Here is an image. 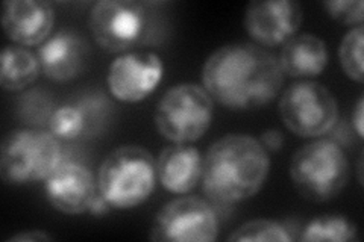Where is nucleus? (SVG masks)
Segmentation results:
<instances>
[{"label": "nucleus", "instance_id": "f257e3e1", "mask_svg": "<svg viewBox=\"0 0 364 242\" xmlns=\"http://www.w3.org/2000/svg\"><path fill=\"white\" fill-rule=\"evenodd\" d=\"M284 76L278 57L255 43L225 44L202 65V87L234 111L267 105L279 94Z\"/></svg>", "mask_w": 364, "mask_h": 242}, {"label": "nucleus", "instance_id": "f03ea898", "mask_svg": "<svg viewBox=\"0 0 364 242\" xmlns=\"http://www.w3.org/2000/svg\"><path fill=\"white\" fill-rule=\"evenodd\" d=\"M269 170V153L257 138L225 135L203 156L202 189L215 204L245 202L263 188Z\"/></svg>", "mask_w": 364, "mask_h": 242}, {"label": "nucleus", "instance_id": "7ed1b4c3", "mask_svg": "<svg viewBox=\"0 0 364 242\" xmlns=\"http://www.w3.org/2000/svg\"><path fill=\"white\" fill-rule=\"evenodd\" d=\"M156 159L141 145L124 144L109 152L97 170L99 194L112 209H132L151 197Z\"/></svg>", "mask_w": 364, "mask_h": 242}, {"label": "nucleus", "instance_id": "20e7f679", "mask_svg": "<svg viewBox=\"0 0 364 242\" xmlns=\"http://www.w3.org/2000/svg\"><path fill=\"white\" fill-rule=\"evenodd\" d=\"M290 177L304 199L329 202L348 185L349 160L340 144L317 140L296 150L290 163Z\"/></svg>", "mask_w": 364, "mask_h": 242}, {"label": "nucleus", "instance_id": "39448f33", "mask_svg": "<svg viewBox=\"0 0 364 242\" xmlns=\"http://www.w3.org/2000/svg\"><path fill=\"white\" fill-rule=\"evenodd\" d=\"M61 160V143L49 131L14 129L6 133L0 147V176L8 185L44 182Z\"/></svg>", "mask_w": 364, "mask_h": 242}, {"label": "nucleus", "instance_id": "423d86ee", "mask_svg": "<svg viewBox=\"0 0 364 242\" xmlns=\"http://www.w3.org/2000/svg\"><path fill=\"white\" fill-rule=\"evenodd\" d=\"M214 117V100L202 85L184 82L168 88L158 100L154 121L173 144L195 143L207 133Z\"/></svg>", "mask_w": 364, "mask_h": 242}, {"label": "nucleus", "instance_id": "0eeeda50", "mask_svg": "<svg viewBox=\"0 0 364 242\" xmlns=\"http://www.w3.org/2000/svg\"><path fill=\"white\" fill-rule=\"evenodd\" d=\"M278 111L284 126L301 138L325 135L338 120L334 94L314 80H299L284 89Z\"/></svg>", "mask_w": 364, "mask_h": 242}, {"label": "nucleus", "instance_id": "6e6552de", "mask_svg": "<svg viewBox=\"0 0 364 242\" xmlns=\"http://www.w3.org/2000/svg\"><path fill=\"white\" fill-rule=\"evenodd\" d=\"M146 13V5L135 0H100L90 9V32L105 52L124 53L143 38Z\"/></svg>", "mask_w": 364, "mask_h": 242}, {"label": "nucleus", "instance_id": "1a4fd4ad", "mask_svg": "<svg viewBox=\"0 0 364 242\" xmlns=\"http://www.w3.org/2000/svg\"><path fill=\"white\" fill-rule=\"evenodd\" d=\"M219 235V216L211 203L186 195L168 202L155 216L149 238L152 241L211 242Z\"/></svg>", "mask_w": 364, "mask_h": 242}, {"label": "nucleus", "instance_id": "9d476101", "mask_svg": "<svg viewBox=\"0 0 364 242\" xmlns=\"http://www.w3.org/2000/svg\"><path fill=\"white\" fill-rule=\"evenodd\" d=\"M164 75L163 60L154 52H124L108 67L107 84L114 99L139 103L151 96Z\"/></svg>", "mask_w": 364, "mask_h": 242}, {"label": "nucleus", "instance_id": "9b49d317", "mask_svg": "<svg viewBox=\"0 0 364 242\" xmlns=\"http://www.w3.org/2000/svg\"><path fill=\"white\" fill-rule=\"evenodd\" d=\"M304 14L294 0H255L245 13L249 37L261 48L284 45L298 33Z\"/></svg>", "mask_w": 364, "mask_h": 242}, {"label": "nucleus", "instance_id": "f8f14e48", "mask_svg": "<svg viewBox=\"0 0 364 242\" xmlns=\"http://www.w3.org/2000/svg\"><path fill=\"white\" fill-rule=\"evenodd\" d=\"M44 192L53 209L65 215H81L90 212L97 197V179L85 165L63 159L44 180Z\"/></svg>", "mask_w": 364, "mask_h": 242}, {"label": "nucleus", "instance_id": "ddd939ff", "mask_svg": "<svg viewBox=\"0 0 364 242\" xmlns=\"http://www.w3.org/2000/svg\"><path fill=\"white\" fill-rule=\"evenodd\" d=\"M41 73L55 82L81 76L90 61V44L73 29H61L46 40L38 50Z\"/></svg>", "mask_w": 364, "mask_h": 242}, {"label": "nucleus", "instance_id": "4468645a", "mask_svg": "<svg viewBox=\"0 0 364 242\" xmlns=\"http://www.w3.org/2000/svg\"><path fill=\"white\" fill-rule=\"evenodd\" d=\"M55 8L44 0H8L2 9L6 37L23 48L41 45L52 35Z\"/></svg>", "mask_w": 364, "mask_h": 242}, {"label": "nucleus", "instance_id": "2eb2a0df", "mask_svg": "<svg viewBox=\"0 0 364 242\" xmlns=\"http://www.w3.org/2000/svg\"><path fill=\"white\" fill-rule=\"evenodd\" d=\"M203 156L188 144L166 147L156 159V176L163 188L173 194H187L202 179Z\"/></svg>", "mask_w": 364, "mask_h": 242}, {"label": "nucleus", "instance_id": "dca6fc26", "mask_svg": "<svg viewBox=\"0 0 364 242\" xmlns=\"http://www.w3.org/2000/svg\"><path fill=\"white\" fill-rule=\"evenodd\" d=\"M328 48L325 41L314 33H296L282 45L278 57L284 75L296 79L316 77L328 65Z\"/></svg>", "mask_w": 364, "mask_h": 242}, {"label": "nucleus", "instance_id": "f3484780", "mask_svg": "<svg viewBox=\"0 0 364 242\" xmlns=\"http://www.w3.org/2000/svg\"><path fill=\"white\" fill-rule=\"evenodd\" d=\"M0 85L5 91H25L38 79L41 64L38 56L23 45H6L0 57Z\"/></svg>", "mask_w": 364, "mask_h": 242}, {"label": "nucleus", "instance_id": "a211bd4d", "mask_svg": "<svg viewBox=\"0 0 364 242\" xmlns=\"http://www.w3.org/2000/svg\"><path fill=\"white\" fill-rule=\"evenodd\" d=\"M358 239V230L355 223L348 216L340 214L318 215L306 224L299 236V241L318 242V241H336L349 242Z\"/></svg>", "mask_w": 364, "mask_h": 242}, {"label": "nucleus", "instance_id": "6ab92c4d", "mask_svg": "<svg viewBox=\"0 0 364 242\" xmlns=\"http://www.w3.org/2000/svg\"><path fill=\"white\" fill-rule=\"evenodd\" d=\"M49 132L60 141H70L82 135L87 128V117L82 108L73 105H63L55 108L49 123Z\"/></svg>", "mask_w": 364, "mask_h": 242}, {"label": "nucleus", "instance_id": "aec40b11", "mask_svg": "<svg viewBox=\"0 0 364 242\" xmlns=\"http://www.w3.org/2000/svg\"><path fill=\"white\" fill-rule=\"evenodd\" d=\"M363 44H364V29L361 26L352 28L343 37L338 48L340 65L343 68L345 75L363 84L364 72H363Z\"/></svg>", "mask_w": 364, "mask_h": 242}, {"label": "nucleus", "instance_id": "412c9836", "mask_svg": "<svg viewBox=\"0 0 364 242\" xmlns=\"http://www.w3.org/2000/svg\"><path fill=\"white\" fill-rule=\"evenodd\" d=\"M53 111L52 96L43 89H31L28 93H23L18 99V119L32 128L49 123Z\"/></svg>", "mask_w": 364, "mask_h": 242}, {"label": "nucleus", "instance_id": "4be33fe9", "mask_svg": "<svg viewBox=\"0 0 364 242\" xmlns=\"http://www.w3.org/2000/svg\"><path fill=\"white\" fill-rule=\"evenodd\" d=\"M294 236L290 229L278 221L272 220H252L237 227L234 232L228 236V241H281L290 242Z\"/></svg>", "mask_w": 364, "mask_h": 242}, {"label": "nucleus", "instance_id": "5701e85b", "mask_svg": "<svg viewBox=\"0 0 364 242\" xmlns=\"http://www.w3.org/2000/svg\"><path fill=\"white\" fill-rule=\"evenodd\" d=\"M326 13L346 26H361L364 20V5L361 0H329L323 2Z\"/></svg>", "mask_w": 364, "mask_h": 242}, {"label": "nucleus", "instance_id": "b1692460", "mask_svg": "<svg viewBox=\"0 0 364 242\" xmlns=\"http://www.w3.org/2000/svg\"><path fill=\"white\" fill-rule=\"evenodd\" d=\"M258 141L267 152H278L284 145V135L278 129H267L261 133V138Z\"/></svg>", "mask_w": 364, "mask_h": 242}, {"label": "nucleus", "instance_id": "393cba45", "mask_svg": "<svg viewBox=\"0 0 364 242\" xmlns=\"http://www.w3.org/2000/svg\"><path fill=\"white\" fill-rule=\"evenodd\" d=\"M53 236L46 233L44 230H26V232H20L17 235L9 236L6 241L8 242H37V241H52Z\"/></svg>", "mask_w": 364, "mask_h": 242}, {"label": "nucleus", "instance_id": "a878e982", "mask_svg": "<svg viewBox=\"0 0 364 242\" xmlns=\"http://www.w3.org/2000/svg\"><path fill=\"white\" fill-rule=\"evenodd\" d=\"M363 123H364V97L361 96L357 101L354 112H352V126H354V129L360 138L364 136Z\"/></svg>", "mask_w": 364, "mask_h": 242}, {"label": "nucleus", "instance_id": "bb28decb", "mask_svg": "<svg viewBox=\"0 0 364 242\" xmlns=\"http://www.w3.org/2000/svg\"><path fill=\"white\" fill-rule=\"evenodd\" d=\"M108 207H109V204L107 203V200L102 197L100 194H97V197L95 199L93 204H91V207H90V212L93 215H102L108 211Z\"/></svg>", "mask_w": 364, "mask_h": 242}, {"label": "nucleus", "instance_id": "cd10ccee", "mask_svg": "<svg viewBox=\"0 0 364 242\" xmlns=\"http://www.w3.org/2000/svg\"><path fill=\"white\" fill-rule=\"evenodd\" d=\"M358 182H360V185H363V158H360V160H358Z\"/></svg>", "mask_w": 364, "mask_h": 242}]
</instances>
